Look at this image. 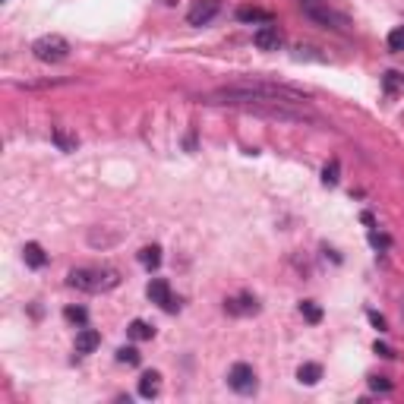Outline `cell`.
<instances>
[{"label":"cell","mask_w":404,"mask_h":404,"mask_svg":"<svg viewBox=\"0 0 404 404\" xmlns=\"http://www.w3.org/2000/svg\"><path fill=\"white\" fill-rule=\"evenodd\" d=\"M70 288L86 291V294H104V291H114L120 284V272L117 268H73L67 275Z\"/></svg>","instance_id":"cell-1"},{"label":"cell","mask_w":404,"mask_h":404,"mask_svg":"<svg viewBox=\"0 0 404 404\" xmlns=\"http://www.w3.org/2000/svg\"><path fill=\"white\" fill-rule=\"evenodd\" d=\"M300 10L309 22L316 26L329 29V32H338V35H348L350 32V19L348 13H341L338 7H332L329 0H300Z\"/></svg>","instance_id":"cell-2"},{"label":"cell","mask_w":404,"mask_h":404,"mask_svg":"<svg viewBox=\"0 0 404 404\" xmlns=\"http://www.w3.org/2000/svg\"><path fill=\"white\" fill-rule=\"evenodd\" d=\"M32 54L42 63H60L70 57V42L63 35H42V38L32 42Z\"/></svg>","instance_id":"cell-3"},{"label":"cell","mask_w":404,"mask_h":404,"mask_svg":"<svg viewBox=\"0 0 404 404\" xmlns=\"http://www.w3.org/2000/svg\"><path fill=\"white\" fill-rule=\"evenodd\" d=\"M227 385H231L237 395H253L256 391V373L250 363H234L231 373H227Z\"/></svg>","instance_id":"cell-4"},{"label":"cell","mask_w":404,"mask_h":404,"mask_svg":"<svg viewBox=\"0 0 404 404\" xmlns=\"http://www.w3.org/2000/svg\"><path fill=\"white\" fill-rule=\"evenodd\" d=\"M218 13H221L218 0H193L190 10H186V22L190 26H209Z\"/></svg>","instance_id":"cell-5"},{"label":"cell","mask_w":404,"mask_h":404,"mask_svg":"<svg viewBox=\"0 0 404 404\" xmlns=\"http://www.w3.org/2000/svg\"><path fill=\"white\" fill-rule=\"evenodd\" d=\"M253 45H256V48H259V51H278L281 45H284V35H281V29H278V26L266 22V26H259V29H256Z\"/></svg>","instance_id":"cell-6"},{"label":"cell","mask_w":404,"mask_h":404,"mask_svg":"<svg viewBox=\"0 0 404 404\" xmlns=\"http://www.w3.org/2000/svg\"><path fill=\"white\" fill-rule=\"evenodd\" d=\"M149 300L158 303L161 309H168V313H174V309H177V303H174L171 288H168V281H165V278H155V281L149 284Z\"/></svg>","instance_id":"cell-7"},{"label":"cell","mask_w":404,"mask_h":404,"mask_svg":"<svg viewBox=\"0 0 404 404\" xmlns=\"http://www.w3.org/2000/svg\"><path fill=\"white\" fill-rule=\"evenodd\" d=\"M225 309L231 316H247V313H256V309H259V303H256V297L240 294V297H234V300H225Z\"/></svg>","instance_id":"cell-8"},{"label":"cell","mask_w":404,"mask_h":404,"mask_svg":"<svg viewBox=\"0 0 404 404\" xmlns=\"http://www.w3.org/2000/svg\"><path fill=\"white\" fill-rule=\"evenodd\" d=\"M98 344H102V335L95 329H83L76 335V354H92Z\"/></svg>","instance_id":"cell-9"},{"label":"cell","mask_w":404,"mask_h":404,"mask_svg":"<svg viewBox=\"0 0 404 404\" xmlns=\"http://www.w3.org/2000/svg\"><path fill=\"white\" fill-rule=\"evenodd\" d=\"M158 391H161V376H158L155 370L143 373V379H139V395H143V398H155Z\"/></svg>","instance_id":"cell-10"},{"label":"cell","mask_w":404,"mask_h":404,"mask_svg":"<svg viewBox=\"0 0 404 404\" xmlns=\"http://www.w3.org/2000/svg\"><path fill=\"white\" fill-rule=\"evenodd\" d=\"M237 19L240 22H262V26H266V22H272V13H268V10H259V7H240Z\"/></svg>","instance_id":"cell-11"},{"label":"cell","mask_w":404,"mask_h":404,"mask_svg":"<svg viewBox=\"0 0 404 404\" xmlns=\"http://www.w3.org/2000/svg\"><path fill=\"white\" fill-rule=\"evenodd\" d=\"M51 139H54V143H57V149H60V152H73L76 145H79V139H76L73 133H67V130H63V127H54Z\"/></svg>","instance_id":"cell-12"},{"label":"cell","mask_w":404,"mask_h":404,"mask_svg":"<svg viewBox=\"0 0 404 404\" xmlns=\"http://www.w3.org/2000/svg\"><path fill=\"white\" fill-rule=\"evenodd\" d=\"M22 256H26V262L32 268H42L45 262H48V256H45V250L38 247V243H26V247H22Z\"/></svg>","instance_id":"cell-13"},{"label":"cell","mask_w":404,"mask_h":404,"mask_svg":"<svg viewBox=\"0 0 404 404\" xmlns=\"http://www.w3.org/2000/svg\"><path fill=\"white\" fill-rule=\"evenodd\" d=\"M127 332H130L133 341H152V335H155V329H152L149 322H143V319H133Z\"/></svg>","instance_id":"cell-14"},{"label":"cell","mask_w":404,"mask_h":404,"mask_svg":"<svg viewBox=\"0 0 404 404\" xmlns=\"http://www.w3.org/2000/svg\"><path fill=\"white\" fill-rule=\"evenodd\" d=\"M297 379H300L303 385H316L322 379V366L319 363H303L300 370H297Z\"/></svg>","instance_id":"cell-15"},{"label":"cell","mask_w":404,"mask_h":404,"mask_svg":"<svg viewBox=\"0 0 404 404\" xmlns=\"http://www.w3.org/2000/svg\"><path fill=\"white\" fill-rule=\"evenodd\" d=\"M139 262H143L145 268H158V262H161V250H158V247L139 250Z\"/></svg>","instance_id":"cell-16"},{"label":"cell","mask_w":404,"mask_h":404,"mask_svg":"<svg viewBox=\"0 0 404 404\" xmlns=\"http://www.w3.org/2000/svg\"><path fill=\"white\" fill-rule=\"evenodd\" d=\"M382 86H385V92H398L404 86V76L395 73V70H389V73L382 76Z\"/></svg>","instance_id":"cell-17"},{"label":"cell","mask_w":404,"mask_h":404,"mask_svg":"<svg viewBox=\"0 0 404 404\" xmlns=\"http://www.w3.org/2000/svg\"><path fill=\"white\" fill-rule=\"evenodd\" d=\"M117 360H120V363H130V366H139V360H143V357H139L136 348H120V350H117Z\"/></svg>","instance_id":"cell-18"},{"label":"cell","mask_w":404,"mask_h":404,"mask_svg":"<svg viewBox=\"0 0 404 404\" xmlns=\"http://www.w3.org/2000/svg\"><path fill=\"white\" fill-rule=\"evenodd\" d=\"M300 313H303V316H307V319H309V322H313V325H316V322H319V319H322V309H319V307H316V303H313V300H303V303H300Z\"/></svg>","instance_id":"cell-19"},{"label":"cell","mask_w":404,"mask_h":404,"mask_svg":"<svg viewBox=\"0 0 404 404\" xmlns=\"http://www.w3.org/2000/svg\"><path fill=\"white\" fill-rule=\"evenodd\" d=\"M389 51H404V26L389 32Z\"/></svg>","instance_id":"cell-20"},{"label":"cell","mask_w":404,"mask_h":404,"mask_svg":"<svg viewBox=\"0 0 404 404\" xmlns=\"http://www.w3.org/2000/svg\"><path fill=\"white\" fill-rule=\"evenodd\" d=\"M322 184H325V186H335L338 184V161L325 165V171H322Z\"/></svg>","instance_id":"cell-21"},{"label":"cell","mask_w":404,"mask_h":404,"mask_svg":"<svg viewBox=\"0 0 404 404\" xmlns=\"http://www.w3.org/2000/svg\"><path fill=\"white\" fill-rule=\"evenodd\" d=\"M63 316H67L70 322H79V325H86V319H89L83 307H67V313H63Z\"/></svg>","instance_id":"cell-22"},{"label":"cell","mask_w":404,"mask_h":404,"mask_svg":"<svg viewBox=\"0 0 404 404\" xmlns=\"http://www.w3.org/2000/svg\"><path fill=\"white\" fill-rule=\"evenodd\" d=\"M370 385H373L376 391H391V382H389L385 376H373V379H370Z\"/></svg>","instance_id":"cell-23"},{"label":"cell","mask_w":404,"mask_h":404,"mask_svg":"<svg viewBox=\"0 0 404 404\" xmlns=\"http://www.w3.org/2000/svg\"><path fill=\"white\" fill-rule=\"evenodd\" d=\"M366 316H370V322L376 325L379 332H385V319H382V316H379V313H366Z\"/></svg>","instance_id":"cell-24"},{"label":"cell","mask_w":404,"mask_h":404,"mask_svg":"<svg viewBox=\"0 0 404 404\" xmlns=\"http://www.w3.org/2000/svg\"><path fill=\"white\" fill-rule=\"evenodd\" d=\"M376 354H379V357H389V360H391V357H395V350H391L389 344H379V341H376Z\"/></svg>","instance_id":"cell-25"}]
</instances>
